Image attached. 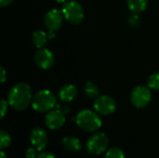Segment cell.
<instances>
[{"label":"cell","mask_w":159,"mask_h":158,"mask_svg":"<svg viewBox=\"0 0 159 158\" xmlns=\"http://www.w3.org/2000/svg\"><path fill=\"white\" fill-rule=\"evenodd\" d=\"M30 142L37 151H42L47 146L48 135L44 129L40 128H35L30 134Z\"/></svg>","instance_id":"11"},{"label":"cell","mask_w":159,"mask_h":158,"mask_svg":"<svg viewBox=\"0 0 159 158\" xmlns=\"http://www.w3.org/2000/svg\"><path fill=\"white\" fill-rule=\"evenodd\" d=\"M32 39H33L34 46L37 48H42L47 44L48 35L42 30H36L34 32V34L32 35Z\"/></svg>","instance_id":"14"},{"label":"cell","mask_w":159,"mask_h":158,"mask_svg":"<svg viewBox=\"0 0 159 158\" xmlns=\"http://www.w3.org/2000/svg\"><path fill=\"white\" fill-rule=\"evenodd\" d=\"M0 158H7L6 155H5V153H4L3 151H1V153H0Z\"/></svg>","instance_id":"26"},{"label":"cell","mask_w":159,"mask_h":158,"mask_svg":"<svg viewBox=\"0 0 159 158\" xmlns=\"http://www.w3.org/2000/svg\"><path fill=\"white\" fill-rule=\"evenodd\" d=\"M85 93L89 98L95 99L98 98L99 88L93 82H88L85 86Z\"/></svg>","instance_id":"16"},{"label":"cell","mask_w":159,"mask_h":158,"mask_svg":"<svg viewBox=\"0 0 159 158\" xmlns=\"http://www.w3.org/2000/svg\"><path fill=\"white\" fill-rule=\"evenodd\" d=\"M116 107V101L107 95L96 98L94 102V109L97 113L102 115H108L115 112Z\"/></svg>","instance_id":"7"},{"label":"cell","mask_w":159,"mask_h":158,"mask_svg":"<svg viewBox=\"0 0 159 158\" xmlns=\"http://www.w3.org/2000/svg\"><path fill=\"white\" fill-rule=\"evenodd\" d=\"M139 20H140V19H139V17H138V15L136 13L131 15V17L129 18V23L131 25H136L137 23H139Z\"/></svg>","instance_id":"22"},{"label":"cell","mask_w":159,"mask_h":158,"mask_svg":"<svg viewBox=\"0 0 159 158\" xmlns=\"http://www.w3.org/2000/svg\"><path fill=\"white\" fill-rule=\"evenodd\" d=\"M36 158H55V156L50 153H41L37 156Z\"/></svg>","instance_id":"23"},{"label":"cell","mask_w":159,"mask_h":158,"mask_svg":"<svg viewBox=\"0 0 159 158\" xmlns=\"http://www.w3.org/2000/svg\"><path fill=\"white\" fill-rule=\"evenodd\" d=\"M7 100L9 105L14 110H25L33 100L30 86L25 83H18L9 91Z\"/></svg>","instance_id":"1"},{"label":"cell","mask_w":159,"mask_h":158,"mask_svg":"<svg viewBox=\"0 0 159 158\" xmlns=\"http://www.w3.org/2000/svg\"><path fill=\"white\" fill-rule=\"evenodd\" d=\"M10 142H11L10 136L5 130H1V132H0V148H1V150L7 148L10 144Z\"/></svg>","instance_id":"18"},{"label":"cell","mask_w":159,"mask_h":158,"mask_svg":"<svg viewBox=\"0 0 159 158\" xmlns=\"http://www.w3.org/2000/svg\"><path fill=\"white\" fill-rule=\"evenodd\" d=\"M75 122L80 129L89 132L96 131L102 127L100 116L90 110L80 111L75 117Z\"/></svg>","instance_id":"2"},{"label":"cell","mask_w":159,"mask_h":158,"mask_svg":"<svg viewBox=\"0 0 159 158\" xmlns=\"http://www.w3.org/2000/svg\"><path fill=\"white\" fill-rule=\"evenodd\" d=\"M8 102L2 100L1 101V118H4V116L6 115L7 112V105H8Z\"/></svg>","instance_id":"20"},{"label":"cell","mask_w":159,"mask_h":158,"mask_svg":"<svg viewBox=\"0 0 159 158\" xmlns=\"http://www.w3.org/2000/svg\"><path fill=\"white\" fill-rule=\"evenodd\" d=\"M130 100L135 107L143 108L147 106L151 101V91L144 86H138L132 90Z\"/></svg>","instance_id":"6"},{"label":"cell","mask_w":159,"mask_h":158,"mask_svg":"<svg viewBox=\"0 0 159 158\" xmlns=\"http://www.w3.org/2000/svg\"><path fill=\"white\" fill-rule=\"evenodd\" d=\"M129 8L136 14L145 10L147 7V0H127Z\"/></svg>","instance_id":"15"},{"label":"cell","mask_w":159,"mask_h":158,"mask_svg":"<svg viewBox=\"0 0 159 158\" xmlns=\"http://www.w3.org/2000/svg\"><path fill=\"white\" fill-rule=\"evenodd\" d=\"M56 1H57L58 3H65L66 0H56Z\"/></svg>","instance_id":"27"},{"label":"cell","mask_w":159,"mask_h":158,"mask_svg":"<svg viewBox=\"0 0 159 158\" xmlns=\"http://www.w3.org/2000/svg\"><path fill=\"white\" fill-rule=\"evenodd\" d=\"M61 12L63 17L72 24H78L84 19V9L82 6L74 0L65 2L63 4Z\"/></svg>","instance_id":"4"},{"label":"cell","mask_w":159,"mask_h":158,"mask_svg":"<svg viewBox=\"0 0 159 158\" xmlns=\"http://www.w3.org/2000/svg\"><path fill=\"white\" fill-rule=\"evenodd\" d=\"M109 143L108 137L104 133H97L92 135L87 142L86 148L87 151L93 156H98L102 154Z\"/></svg>","instance_id":"5"},{"label":"cell","mask_w":159,"mask_h":158,"mask_svg":"<svg viewBox=\"0 0 159 158\" xmlns=\"http://www.w3.org/2000/svg\"><path fill=\"white\" fill-rule=\"evenodd\" d=\"M77 88L74 85H65L59 90V98L61 102H69L77 96Z\"/></svg>","instance_id":"12"},{"label":"cell","mask_w":159,"mask_h":158,"mask_svg":"<svg viewBox=\"0 0 159 158\" xmlns=\"http://www.w3.org/2000/svg\"><path fill=\"white\" fill-rule=\"evenodd\" d=\"M61 145L66 151H69V152H78L82 147L80 141L75 137L63 138L61 141Z\"/></svg>","instance_id":"13"},{"label":"cell","mask_w":159,"mask_h":158,"mask_svg":"<svg viewBox=\"0 0 159 158\" xmlns=\"http://www.w3.org/2000/svg\"><path fill=\"white\" fill-rule=\"evenodd\" d=\"M7 79V74H6V70L4 69V67H1V83H5Z\"/></svg>","instance_id":"24"},{"label":"cell","mask_w":159,"mask_h":158,"mask_svg":"<svg viewBox=\"0 0 159 158\" xmlns=\"http://www.w3.org/2000/svg\"><path fill=\"white\" fill-rule=\"evenodd\" d=\"M56 105V98L53 93L48 89L38 91L32 100V106L38 113L49 112Z\"/></svg>","instance_id":"3"},{"label":"cell","mask_w":159,"mask_h":158,"mask_svg":"<svg viewBox=\"0 0 159 158\" xmlns=\"http://www.w3.org/2000/svg\"><path fill=\"white\" fill-rule=\"evenodd\" d=\"M25 155H26V157L27 158H36L37 157V153H36V149L34 148H28L27 150H26V153H25Z\"/></svg>","instance_id":"21"},{"label":"cell","mask_w":159,"mask_h":158,"mask_svg":"<svg viewBox=\"0 0 159 158\" xmlns=\"http://www.w3.org/2000/svg\"><path fill=\"white\" fill-rule=\"evenodd\" d=\"M62 21H63V14L61 11L56 8H52L49 11H48L44 18L45 25L49 31L58 30L62 25Z\"/></svg>","instance_id":"10"},{"label":"cell","mask_w":159,"mask_h":158,"mask_svg":"<svg viewBox=\"0 0 159 158\" xmlns=\"http://www.w3.org/2000/svg\"><path fill=\"white\" fill-rule=\"evenodd\" d=\"M45 123L47 127L50 129L54 130L61 129L65 123L64 113L59 109L50 110L45 117Z\"/></svg>","instance_id":"9"},{"label":"cell","mask_w":159,"mask_h":158,"mask_svg":"<svg viewBox=\"0 0 159 158\" xmlns=\"http://www.w3.org/2000/svg\"><path fill=\"white\" fill-rule=\"evenodd\" d=\"M148 87L151 89L159 90V73L151 74L148 78Z\"/></svg>","instance_id":"17"},{"label":"cell","mask_w":159,"mask_h":158,"mask_svg":"<svg viewBox=\"0 0 159 158\" xmlns=\"http://www.w3.org/2000/svg\"><path fill=\"white\" fill-rule=\"evenodd\" d=\"M34 61L38 67H40L41 69L47 70L52 67L55 61V58H54L53 53L49 49L42 47V48H39L35 52Z\"/></svg>","instance_id":"8"},{"label":"cell","mask_w":159,"mask_h":158,"mask_svg":"<svg viewBox=\"0 0 159 158\" xmlns=\"http://www.w3.org/2000/svg\"><path fill=\"white\" fill-rule=\"evenodd\" d=\"M12 1L13 0H0V6L1 7H7V6H8V5H10L11 3H12Z\"/></svg>","instance_id":"25"},{"label":"cell","mask_w":159,"mask_h":158,"mask_svg":"<svg viewBox=\"0 0 159 158\" xmlns=\"http://www.w3.org/2000/svg\"><path fill=\"white\" fill-rule=\"evenodd\" d=\"M104 158H125L123 152L116 147L111 148L105 155Z\"/></svg>","instance_id":"19"}]
</instances>
